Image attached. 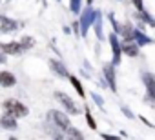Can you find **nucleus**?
Listing matches in <instances>:
<instances>
[{
	"mask_svg": "<svg viewBox=\"0 0 155 140\" xmlns=\"http://www.w3.org/2000/svg\"><path fill=\"white\" fill-rule=\"evenodd\" d=\"M66 135H68L69 138H84V135H82L79 129H77V127H71V126L66 129Z\"/></svg>",
	"mask_w": 155,
	"mask_h": 140,
	"instance_id": "16",
	"label": "nucleus"
},
{
	"mask_svg": "<svg viewBox=\"0 0 155 140\" xmlns=\"http://www.w3.org/2000/svg\"><path fill=\"white\" fill-rule=\"evenodd\" d=\"M0 86L2 88H15L17 86V77L11 71H0Z\"/></svg>",
	"mask_w": 155,
	"mask_h": 140,
	"instance_id": "12",
	"label": "nucleus"
},
{
	"mask_svg": "<svg viewBox=\"0 0 155 140\" xmlns=\"http://www.w3.org/2000/svg\"><path fill=\"white\" fill-rule=\"evenodd\" d=\"M6 60H8V58H6V53L2 51V53H0V64H6Z\"/></svg>",
	"mask_w": 155,
	"mask_h": 140,
	"instance_id": "25",
	"label": "nucleus"
},
{
	"mask_svg": "<svg viewBox=\"0 0 155 140\" xmlns=\"http://www.w3.org/2000/svg\"><path fill=\"white\" fill-rule=\"evenodd\" d=\"M2 107H4L6 113L13 115V116H17V118H26V116L29 115L28 106H24L22 102H18V100H15V98H8V100H4V102H2Z\"/></svg>",
	"mask_w": 155,
	"mask_h": 140,
	"instance_id": "1",
	"label": "nucleus"
},
{
	"mask_svg": "<svg viewBox=\"0 0 155 140\" xmlns=\"http://www.w3.org/2000/svg\"><path fill=\"white\" fill-rule=\"evenodd\" d=\"M57 2H60V0H57Z\"/></svg>",
	"mask_w": 155,
	"mask_h": 140,
	"instance_id": "27",
	"label": "nucleus"
},
{
	"mask_svg": "<svg viewBox=\"0 0 155 140\" xmlns=\"http://www.w3.org/2000/svg\"><path fill=\"white\" fill-rule=\"evenodd\" d=\"M102 73H104V77H106L108 86L111 88V91H117V82H115V64H113V62H111V64H104Z\"/></svg>",
	"mask_w": 155,
	"mask_h": 140,
	"instance_id": "7",
	"label": "nucleus"
},
{
	"mask_svg": "<svg viewBox=\"0 0 155 140\" xmlns=\"http://www.w3.org/2000/svg\"><path fill=\"white\" fill-rule=\"evenodd\" d=\"M86 2H88V6H91V2H93V0H86Z\"/></svg>",
	"mask_w": 155,
	"mask_h": 140,
	"instance_id": "26",
	"label": "nucleus"
},
{
	"mask_svg": "<svg viewBox=\"0 0 155 140\" xmlns=\"http://www.w3.org/2000/svg\"><path fill=\"white\" fill-rule=\"evenodd\" d=\"M48 118H49V122L57 124L62 131H66V129L71 126V124H69V116H68L66 113H62V111H57V109L48 111Z\"/></svg>",
	"mask_w": 155,
	"mask_h": 140,
	"instance_id": "3",
	"label": "nucleus"
},
{
	"mask_svg": "<svg viewBox=\"0 0 155 140\" xmlns=\"http://www.w3.org/2000/svg\"><path fill=\"white\" fill-rule=\"evenodd\" d=\"M95 33H97V37H99V38H102V26H101V15H97V18H95Z\"/></svg>",
	"mask_w": 155,
	"mask_h": 140,
	"instance_id": "20",
	"label": "nucleus"
},
{
	"mask_svg": "<svg viewBox=\"0 0 155 140\" xmlns=\"http://www.w3.org/2000/svg\"><path fill=\"white\" fill-rule=\"evenodd\" d=\"M102 138H106V140H117V136H113V135H106V133H102Z\"/></svg>",
	"mask_w": 155,
	"mask_h": 140,
	"instance_id": "24",
	"label": "nucleus"
},
{
	"mask_svg": "<svg viewBox=\"0 0 155 140\" xmlns=\"http://www.w3.org/2000/svg\"><path fill=\"white\" fill-rule=\"evenodd\" d=\"M140 17H142V20H144V22H148V24H150V26H151V27H153V26H155V20H153V18H151V17H150V15H146V13H144V11H140Z\"/></svg>",
	"mask_w": 155,
	"mask_h": 140,
	"instance_id": "21",
	"label": "nucleus"
},
{
	"mask_svg": "<svg viewBox=\"0 0 155 140\" xmlns=\"http://www.w3.org/2000/svg\"><path fill=\"white\" fill-rule=\"evenodd\" d=\"M122 51H124L128 56H139V47H137V44H133L131 40H124Z\"/></svg>",
	"mask_w": 155,
	"mask_h": 140,
	"instance_id": "13",
	"label": "nucleus"
},
{
	"mask_svg": "<svg viewBox=\"0 0 155 140\" xmlns=\"http://www.w3.org/2000/svg\"><path fill=\"white\" fill-rule=\"evenodd\" d=\"M49 67H51V71L55 73V75H58V77H62V78H69V73H68V69H66V65L62 64V62H58V60H49Z\"/></svg>",
	"mask_w": 155,
	"mask_h": 140,
	"instance_id": "11",
	"label": "nucleus"
},
{
	"mask_svg": "<svg viewBox=\"0 0 155 140\" xmlns=\"http://www.w3.org/2000/svg\"><path fill=\"white\" fill-rule=\"evenodd\" d=\"M142 80L146 84V100L153 102L155 100V75L153 73H144Z\"/></svg>",
	"mask_w": 155,
	"mask_h": 140,
	"instance_id": "6",
	"label": "nucleus"
},
{
	"mask_svg": "<svg viewBox=\"0 0 155 140\" xmlns=\"http://www.w3.org/2000/svg\"><path fill=\"white\" fill-rule=\"evenodd\" d=\"M84 111H86V122H88V126H90L91 129H97V122L93 120V115H91L90 107H84Z\"/></svg>",
	"mask_w": 155,
	"mask_h": 140,
	"instance_id": "17",
	"label": "nucleus"
},
{
	"mask_svg": "<svg viewBox=\"0 0 155 140\" xmlns=\"http://www.w3.org/2000/svg\"><path fill=\"white\" fill-rule=\"evenodd\" d=\"M55 98L64 106V109L68 111V115H79V107H77V104L71 100L69 95H66V93H62V91H57V93H55Z\"/></svg>",
	"mask_w": 155,
	"mask_h": 140,
	"instance_id": "4",
	"label": "nucleus"
},
{
	"mask_svg": "<svg viewBox=\"0 0 155 140\" xmlns=\"http://www.w3.org/2000/svg\"><path fill=\"white\" fill-rule=\"evenodd\" d=\"M97 15H99V11L91 9L90 6L82 11V15H81V22H79V24H81V35H82V37H86V33H88L90 26H91V24H95Z\"/></svg>",
	"mask_w": 155,
	"mask_h": 140,
	"instance_id": "2",
	"label": "nucleus"
},
{
	"mask_svg": "<svg viewBox=\"0 0 155 140\" xmlns=\"http://www.w3.org/2000/svg\"><path fill=\"white\" fill-rule=\"evenodd\" d=\"M131 4L137 8V11H144V6H142V0H131Z\"/></svg>",
	"mask_w": 155,
	"mask_h": 140,
	"instance_id": "22",
	"label": "nucleus"
},
{
	"mask_svg": "<svg viewBox=\"0 0 155 140\" xmlns=\"http://www.w3.org/2000/svg\"><path fill=\"white\" fill-rule=\"evenodd\" d=\"M20 42H22V46L26 47V51H28V49H31V47L35 46V38H33V37H22V38H20Z\"/></svg>",
	"mask_w": 155,
	"mask_h": 140,
	"instance_id": "18",
	"label": "nucleus"
},
{
	"mask_svg": "<svg viewBox=\"0 0 155 140\" xmlns=\"http://www.w3.org/2000/svg\"><path fill=\"white\" fill-rule=\"evenodd\" d=\"M110 44H111V49H113V64L117 65L120 62V53H122V46L119 44L117 33H111L110 35Z\"/></svg>",
	"mask_w": 155,
	"mask_h": 140,
	"instance_id": "9",
	"label": "nucleus"
},
{
	"mask_svg": "<svg viewBox=\"0 0 155 140\" xmlns=\"http://www.w3.org/2000/svg\"><path fill=\"white\" fill-rule=\"evenodd\" d=\"M133 38L137 40V44L139 46H146V44H151V38H148V37H144L139 29H133Z\"/></svg>",
	"mask_w": 155,
	"mask_h": 140,
	"instance_id": "15",
	"label": "nucleus"
},
{
	"mask_svg": "<svg viewBox=\"0 0 155 140\" xmlns=\"http://www.w3.org/2000/svg\"><path fill=\"white\" fill-rule=\"evenodd\" d=\"M17 29H18V22L17 20L0 15V33H13Z\"/></svg>",
	"mask_w": 155,
	"mask_h": 140,
	"instance_id": "8",
	"label": "nucleus"
},
{
	"mask_svg": "<svg viewBox=\"0 0 155 140\" xmlns=\"http://www.w3.org/2000/svg\"><path fill=\"white\" fill-rule=\"evenodd\" d=\"M69 82H71V86L75 88V91L79 93V97H86V91H84V88H82V84H81V80L77 78V77H73V75H69Z\"/></svg>",
	"mask_w": 155,
	"mask_h": 140,
	"instance_id": "14",
	"label": "nucleus"
},
{
	"mask_svg": "<svg viewBox=\"0 0 155 140\" xmlns=\"http://www.w3.org/2000/svg\"><path fill=\"white\" fill-rule=\"evenodd\" d=\"M0 49H2L6 55H9V56H20L26 51V47L22 46L20 40L18 42H4V44H0Z\"/></svg>",
	"mask_w": 155,
	"mask_h": 140,
	"instance_id": "5",
	"label": "nucleus"
},
{
	"mask_svg": "<svg viewBox=\"0 0 155 140\" xmlns=\"http://www.w3.org/2000/svg\"><path fill=\"white\" fill-rule=\"evenodd\" d=\"M71 13H81V0H69Z\"/></svg>",
	"mask_w": 155,
	"mask_h": 140,
	"instance_id": "19",
	"label": "nucleus"
},
{
	"mask_svg": "<svg viewBox=\"0 0 155 140\" xmlns=\"http://www.w3.org/2000/svg\"><path fill=\"white\" fill-rule=\"evenodd\" d=\"M91 98H93V100H95V102H97V104H99V106H101V107H102V106H104V104H102V98H101V97H99V95H97V93H91Z\"/></svg>",
	"mask_w": 155,
	"mask_h": 140,
	"instance_id": "23",
	"label": "nucleus"
},
{
	"mask_svg": "<svg viewBox=\"0 0 155 140\" xmlns=\"http://www.w3.org/2000/svg\"><path fill=\"white\" fill-rule=\"evenodd\" d=\"M0 126H2L4 129H9V131H15L18 127V122H17V116L9 115V113H4L2 116H0Z\"/></svg>",
	"mask_w": 155,
	"mask_h": 140,
	"instance_id": "10",
	"label": "nucleus"
}]
</instances>
